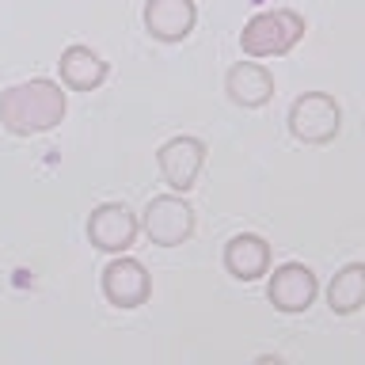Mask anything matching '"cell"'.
<instances>
[{
    "instance_id": "12",
    "label": "cell",
    "mask_w": 365,
    "mask_h": 365,
    "mask_svg": "<svg viewBox=\"0 0 365 365\" xmlns=\"http://www.w3.org/2000/svg\"><path fill=\"white\" fill-rule=\"evenodd\" d=\"M57 73H61V84L73 91H96L103 80H107V61L91 50V46H65L61 61H57Z\"/></svg>"
},
{
    "instance_id": "8",
    "label": "cell",
    "mask_w": 365,
    "mask_h": 365,
    "mask_svg": "<svg viewBox=\"0 0 365 365\" xmlns=\"http://www.w3.org/2000/svg\"><path fill=\"white\" fill-rule=\"evenodd\" d=\"M148 293H153V278H148L145 262L130 259L125 251L103 267V297L114 308H141Z\"/></svg>"
},
{
    "instance_id": "7",
    "label": "cell",
    "mask_w": 365,
    "mask_h": 365,
    "mask_svg": "<svg viewBox=\"0 0 365 365\" xmlns=\"http://www.w3.org/2000/svg\"><path fill=\"white\" fill-rule=\"evenodd\" d=\"M156 164H160V175H164V182L175 194H187L194 182H198L202 168H205V141H198V137H171V141L160 145L156 153Z\"/></svg>"
},
{
    "instance_id": "9",
    "label": "cell",
    "mask_w": 365,
    "mask_h": 365,
    "mask_svg": "<svg viewBox=\"0 0 365 365\" xmlns=\"http://www.w3.org/2000/svg\"><path fill=\"white\" fill-rule=\"evenodd\" d=\"M194 23H198L194 0H148L145 4V31L164 46L187 42L194 34Z\"/></svg>"
},
{
    "instance_id": "11",
    "label": "cell",
    "mask_w": 365,
    "mask_h": 365,
    "mask_svg": "<svg viewBox=\"0 0 365 365\" xmlns=\"http://www.w3.org/2000/svg\"><path fill=\"white\" fill-rule=\"evenodd\" d=\"M225 270L236 282H259L270 274V244L259 232H236L225 244Z\"/></svg>"
},
{
    "instance_id": "5",
    "label": "cell",
    "mask_w": 365,
    "mask_h": 365,
    "mask_svg": "<svg viewBox=\"0 0 365 365\" xmlns=\"http://www.w3.org/2000/svg\"><path fill=\"white\" fill-rule=\"evenodd\" d=\"M137 232H141V221L133 217V210L125 202H103L88 217L91 247L107 251V255H122V251H130Z\"/></svg>"
},
{
    "instance_id": "1",
    "label": "cell",
    "mask_w": 365,
    "mask_h": 365,
    "mask_svg": "<svg viewBox=\"0 0 365 365\" xmlns=\"http://www.w3.org/2000/svg\"><path fill=\"white\" fill-rule=\"evenodd\" d=\"M65 110H68V99L61 84H53L46 76L23 80V84H11L0 91V125L11 137L50 133L65 122Z\"/></svg>"
},
{
    "instance_id": "3",
    "label": "cell",
    "mask_w": 365,
    "mask_h": 365,
    "mask_svg": "<svg viewBox=\"0 0 365 365\" xmlns=\"http://www.w3.org/2000/svg\"><path fill=\"white\" fill-rule=\"evenodd\" d=\"M342 130V107L327 91H304L289 107V133L301 145H331Z\"/></svg>"
},
{
    "instance_id": "13",
    "label": "cell",
    "mask_w": 365,
    "mask_h": 365,
    "mask_svg": "<svg viewBox=\"0 0 365 365\" xmlns=\"http://www.w3.org/2000/svg\"><path fill=\"white\" fill-rule=\"evenodd\" d=\"M361 304H365V267L361 262H346L327 282V308L335 316H354Z\"/></svg>"
},
{
    "instance_id": "4",
    "label": "cell",
    "mask_w": 365,
    "mask_h": 365,
    "mask_svg": "<svg viewBox=\"0 0 365 365\" xmlns=\"http://www.w3.org/2000/svg\"><path fill=\"white\" fill-rule=\"evenodd\" d=\"M194 205L187 198H179L175 190L171 194H160L145 205V217H141V228L148 236V244L156 247H179L194 236Z\"/></svg>"
},
{
    "instance_id": "2",
    "label": "cell",
    "mask_w": 365,
    "mask_h": 365,
    "mask_svg": "<svg viewBox=\"0 0 365 365\" xmlns=\"http://www.w3.org/2000/svg\"><path fill=\"white\" fill-rule=\"evenodd\" d=\"M301 38H304V19L293 8H274L247 19V27L240 31V50L247 57H282Z\"/></svg>"
},
{
    "instance_id": "10",
    "label": "cell",
    "mask_w": 365,
    "mask_h": 365,
    "mask_svg": "<svg viewBox=\"0 0 365 365\" xmlns=\"http://www.w3.org/2000/svg\"><path fill=\"white\" fill-rule=\"evenodd\" d=\"M225 91L236 107L259 110L274 99V76H270V68L259 65V61H236L225 76Z\"/></svg>"
},
{
    "instance_id": "6",
    "label": "cell",
    "mask_w": 365,
    "mask_h": 365,
    "mask_svg": "<svg viewBox=\"0 0 365 365\" xmlns=\"http://www.w3.org/2000/svg\"><path fill=\"white\" fill-rule=\"evenodd\" d=\"M316 293H319V282H316L312 267H304V262H282L267 282V297L282 316L308 312L316 304Z\"/></svg>"
}]
</instances>
